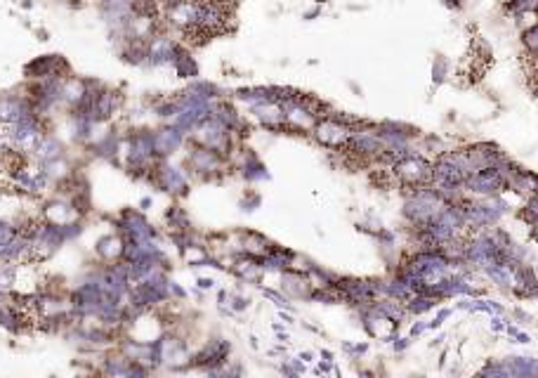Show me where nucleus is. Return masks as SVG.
I'll return each instance as SVG.
<instances>
[{"instance_id": "11", "label": "nucleus", "mask_w": 538, "mask_h": 378, "mask_svg": "<svg viewBox=\"0 0 538 378\" xmlns=\"http://www.w3.org/2000/svg\"><path fill=\"white\" fill-rule=\"evenodd\" d=\"M246 251L250 255H267L271 251V246H269V241L265 237H260V234H248L246 237Z\"/></svg>"}, {"instance_id": "6", "label": "nucleus", "mask_w": 538, "mask_h": 378, "mask_svg": "<svg viewBox=\"0 0 538 378\" xmlns=\"http://www.w3.org/2000/svg\"><path fill=\"white\" fill-rule=\"evenodd\" d=\"M182 145V132L180 128H166V130H158L154 135V154L156 156H168L175 149Z\"/></svg>"}, {"instance_id": "10", "label": "nucleus", "mask_w": 538, "mask_h": 378, "mask_svg": "<svg viewBox=\"0 0 538 378\" xmlns=\"http://www.w3.org/2000/svg\"><path fill=\"white\" fill-rule=\"evenodd\" d=\"M123 248H125V244H121L116 237H104V239H99V244H97V253L109 260L116 258V255H123Z\"/></svg>"}, {"instance_id": "7", "label": "nucleus", "mask_w": 538, "mask_h": 378, "mask_svg": "<svg viewBox=\"0 0 538 378\" xmlns=\"http://www.w3.org/2000/svg\"><path fill=\"white\" fill-rule=\"evenodd\" d=\"M189 163L194 166V170H199V173H212V170L222 168V156L215 152V149L201 147L189 156Z\"/></svg>"}, {"instance_id": "13", "label": "nucleus", "mask_w": 538, "mask_h": 378, "mask_svg": "<svg viewBox=\"0 0 538 378\" xmlns=\"http://www.w3.org/2000/svg\"><path fill=\"white\" fill-rule=\"evenodd\" d=\"M232 270L239 276H243V279H255V276L260 274V265L253 263V260H239V263L234 265Z\"/></svg>"}, {"instance_id": "5", "label": "nucleus", "mask_w": 538, "mask_h": 378, "mask_svg": "<svg viewBox=\"0 0 538 378\" xmlns=\"http://www.w3.org/2000/svg\"><path fill=\"white\" fill-rule=\"evenodd\" d=\"M156 185L161 189L170 191V194H184L186 191V180L175 166H161L156 170Z\"/></svg>"}, {"instance_id": "16", "label": "nucleus", "mask_w": 538, "mask_h": 378, "mask_svg": "<svg viewBox=\"0 0 538 378\" xmlns=\"http://www.w3.org/2000/svg\"><path fill=\"white\" fill-rule=\"evenodd\" d=\"M12 237H14L12 230H10V227L5 225V222H0V246H5V244H8Z\"/></svg>"}, {"instance_id": "18", "label": "nucleus", "mask_w": 538, "mask_h": 378, "mask_svg": "<svg viewBox=\"0 0 538 378\" xmlns=\"http://www.w3.org/2000/svg\"><path fill=\"white\" fill-rule=\"evenodd\" d=\"M265 296H269L271 300H276V305H286V300L281 298L279 294H274V291H265Z\"/></svg>"}, {"instance_id": "12", "label": "nucleus", "mask_w": 538, "mask_h": 378, "mask_svg": "<svg viewBox=\"0 0 538 378\" xmlns=\"http://www.w3.org/2000/svg\"><path fill=\"white\" fill-rule=\"evenodd\" d=\"M522 43H524L529 57H536V60H538V24L529 26V29L522 34Z\"/></svg>"}, {"instance_id": "8", "label": "nucleus", "mask_w": 538, "mask_h": 378, "mask_svg": "<svg viewBox=\"0 0 538 378\" xmlns=\"http://www.w3.org/2000/svg\"><path fill=\"white\" fill-rule=\"evenodd\" d=\"M36 154H38V158L42 163L55 161V158H60V154H62V145L55 140V137H42L38 142V147H36Z\"/></svg>"}, {"instance_id": "14", "label": "nucleus", "mask_w": 538, "mask_h": 378, "mask_svg": "<svg viewBox=\"0 0 538 378\" xmlns=\"http://www.w3.org/2000/svg\"><path fill=\"white\" fill-rule=\"evenodd\" d=\"M508 12H513V14L538 12V0H513V3L508 5Z\"/></svg>"}, {"instance_id": "3", "label": "nucleus", "mask_w": 538, "mask_h": 378, "mask_svg": "<svg viewBox=\"0 0 538 378\" xmlns=\"http://www.w3.org/2000/svg\"><path fill=\"white\" fill-rule=\"evenodd\" d=\"M352 132L354 130L347 123H345L343 119H333V116H328V119L314 123V137H317L321 145L333 147V149L347 147Z\"/></svg>"}, {"instance_id": "19", "label": "nucleus", "mask_w": 538, "mask_h": 378, "mask_svg": "<svg viewBox=\"0 0 538 378\" xmlns=\"http://www.w3.org/2000/svg\"><path fill=\"white\" fill-rule=\"evenodd\" d=\"M201 289H212V279H199Z\"/></svg>"}, {"instance_id": "9", "label": "nucleus", "mask_w": 538, "mask_h": 378, "mask_svg": "<svg viewBox=\"0 0 538 378\" xmlns=\"http://www.w3.org/2000/svg\"><path fill=\"white\" fill-rule=\"evenodd\" d=\"M173 64H175V71H178L180 76H184V78L196 76V71H199V69H196V64H194V60H191V57L186 55L184 50H180V47L175 50Z\"/></svg>"}, {"instance_id": "15", "label": "nucleus", "mask_w": 538, "mask_h": 378, "mask_svg": "<svg viewBox=\"0 0 538 378\" xmlns=\"http://www.w3.org/2000/svg\"><path fill=\"white\" fill-rule=\"evenodd\" d=\"M524 217H526V220H531V222H536V225H538V194L529 201V204H526V209H524Z\"/></svg>"}, {"instance_id": "17", "label": "nucleus", "mask_w": 538, "mask_h": 378, "mask_svg": "<svg viewBox=\"0 0 538 378\" xmlns=\"http://www.w3.org/2000/svg\"><path fill=\"white\" fill-rule=\"evenodd\" d=\"M232 307H234V310H246V307H248V300H246V298L232 296Z\"/></svg>"}, {"instance_id": "4", "label": "nucleus", "mask_w": 538, "mask_h": 378, "mask_svg": "<svg viewBox=\"0 0 538 378\" xmlns=\"http://www.w3.org/2000/svg\"><path fill=\"white\" fill-rule=\"evenodd\" d=\"M229 343L227 340H212L210 345L204 350V353L196 355V366H208V371L215 369L217 364H225L227 362V355H229Z\"/></svg>"}, {"instance_id": "1", "label": "nucleus", "mask_w": 538, "mask_h": 378, "mask_svg": "<svg viewBox=\"0 0 538 378\" xmlns=\"http://www.w3.org/2000/svg\"><path fill=\"white\" fill-rule=\"evenodd\" d=\"M394 173L408 187H420L425 182H432V168H430V163L420 156H413V154H406V156L399 158L394 163Z\"/></svg>"}, {"instance_id": "2", "label": "nucleus", "mask_w": 538, "mask_h": 378, "mask_svg": "<svg viewBox=\"0 0 538 378\" xmlns=\"http://www.w3.org/2000/svg\"><path fill=\"white\" fill-rule=\"evenodd\" d=\"M463 215H465V225L470 227H489L491 222H496L503 213V204L498 199H479L472 201V204H463Z\"/></svg>"}]
</instances>
